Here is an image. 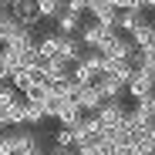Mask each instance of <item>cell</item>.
Returning <instances> with one entry per match:
<instances>
[{"label": "cell", "instance_id": "1", "mask_svg": "<svg viewBox=\"0 0 155 155\" xmlns=\"http://www.w3.org/2000/svg\"><path fill=\"white\" fill-rule=\"evenodd\" d=\"M71 74H74L78 84H98L101 78H105V58H101L98 51H88V54L71 68Z\"/></svg>", "mask_w": 155, "mask_h": 155}, {"label": "cell", "instance_id": "2", "mask_svg": "<svg viewBox=\"0 0 155 155\" xmlns=\"http://www.w3.org/2000/svg\"><path fill=\"white\" fill-rule=\"evenodd\" d=\"M135 44H132V37L128 34H108L105 41H101V47H98V54L101 58H108V61H128V58H135Z\"/></svg>", "mask_w": 155, "mask_h": 155}, {"label": "cell", "instance_id": "3", "mask_svg": "<svg viewBox=\"0 0 155 155\" xmlns=\"http://www.w3.org/2000/svg\"><path fill=\"white\" fill-rule=\"evenodd\" d=\"M98 121H101V128H118V125H125V118H128V108L121 105V98H115V101H105L98 111Z\"/></svg>", "mask_w": 155, "mask_h": 155}, {"label": "cell", "instance_id": "4", "mask_svg": "<svg viewBox=\"0 0 155 155\" xmlns=\"http://www.w3.org/2000/svg\"><path fill=\"white\" fill-rule=\"evenodd\" d=\"M74 101H78V108H81L84 115H94L101 105H105V94H101V88H98V84H78Z\"/></svg>", "mask_w": 155, "mask_h": 155}, {"label": "cell", "instance_id": "5", "mask_svg": "<svg viewBox=\"0 0 155 155\" xmlns=\"http://www.w3.org/2000/svg\"><path fill=\"white\" fill-rule=\"evenodd\" d=\"M10 14H14V20H17V24H24V27H31V31H37V24H41L37 0H14Z\"/></svg>", "mask_w": 155, "mask_h": 155}, {"label": "cell", "instance_id": "6", "mask_svg": "<svg viewBox=\"0 0 155 155\" xmlns=\"http://www.w3.org/2000/svg\"><path fill=\"white\" fill-rule=\"evenodd\" d=\"M148 17L142 14V7H128V10H118V20H115V31L118 34H135Z\"/></svg>", "mask_w": 155, "mask_h": 155}, {"label": "cell", "instance_id": "7", "mask_svg": "<svg viewBox=\"0 0 155 155\" xmlns=\"http://www.w3.org/2000/svg\"><path fill=\"white\" fill-rule=\"evenodd\" d=\"M84 54H88V51H84V44H81V41H78V34H74V37L61 34V41H58V58H61V61H68V64H78Z\"/></svg>", "mask_w": 155, "mask_h": 155}, {"label": "cell", "instance_id": "8", "mask_svg": "<svg viewBox=\"0 0 155 155\" xmlns=\"http://www.w3.org/2000/svg\"><path fill=\"white\" fill-rule=\"evenodd\" d=\"M81 118H84V111L78 108V101H74V98H64V101H58V115H54V121H58V125H64V128H74Z\"/></svg>", "mask_w": 155, "mask_h": 155}, {"label": "cell", "instance_id": "9", "mask_svg": "<svg viewBox=\"0 0 155 155\" xmlns=\"http://www.w3.org/2000/svg\"><path fill=\"white\" fill-rule=\"evenodd\" d=\"M108 34H115V31H105L101 24H84V27L78 31V41L84 44V51H98V47H101V41H105Z\"/></svg>", "mask_w": 155, "mask_h": 155}, {"label": "cell", "instance_id": "10", "mask_svg": "<svg viewBox=\"0 0 155 155\" xmlns=\"http://www.w3.org/2000/svg\"><path fill=\"white\" fill-rule=\"evenodd\" d=\"M125 91L132 94L135 101H145V98H148V94L155 91V84H152V78H145L142 71H135L132 78H128V84H125Z\"/></svg>", "mask_w": 155, "mask_h": 155}, {"label": "cell", "instance_id": "11", "mask_svg": "<svg viewBox=\"0 0 155 155\" xmlns=\"http://www.w3.org/2000/svg\"><path fill=\"white\" fill-rule=\"evenodd\" d=\"M152 121H155V115H152V108L145 105V101H138V105L128 111V125H132V128H138V132H148V128H152Z\"/></svg>", "mask_w": 155, "mask_h": 155}, {"label": "cell", "instance_id": "12", "mask_svg": "<svg viewBox=\"0 0 155 155\" xmlns=\"http://www.w3.org/2000/svg\"><path fill=\"white\" fill-rule=\"evenodd\" d=\"M4 118H7V128H24L27 125V101H24V94L4 111Z\"/></svg>", "mask_w": 155, "mask_h": 155}, {"label": "cell", "instance_id": "13", "mask_svg": "<svg viewBox=\"0 0 155 155\" xmlns=\"http://www.w3.org/2000/svg\"><path fill=\"white\" fill-rule=\"evenodd\" d=\"M54 24H58V34H68V37H74L78 31L84 27V17H81V14H71V10H64V14L54 20Z\"/></svg>", "mask_w": 155, "mask_h": 155}, {"label": "cell", "instance_id": "14", "mask_svg": "<svg viewBox=\"0 0 155 155\" xmlns=\"http://www.w3.org/2000/svg\"><path fill=\"white\" fill-rule=\"evenodd\" d=\"M98 88H101V94H105V101H115V98L125 94V81L115 78V74H105V78L98 81Z\"/></svg>", "mask_w": 155, "mask_h": 155}, {"label": "cell", "instance_id": "15", "mask_svg": "<svg viewBox=\"0 0 155 155\" xmlns=\"http://www.w3.org/2000/svg\"><path fill=\"white\" fill-rule=\"evenodd\" d=\"M128 37H132V44H135V47H155V24H152V20H145L142 27H138L135 34H128Z\"/></svg>", "mask_w": 155, "mask_h": 155}, {"label": "cell", "instance_id": "16", "mask_svg": "<svg viewBox=\"0 0 155 155\" xmlns=\"http://www.w3.org/2000/svg\"><path fill=\"white\" fill-rule=\"evenodd\" d=\"M37 14L41 20H58L64 14V0H37Z\"/></svg>", "mask_w": 155, "mask_h": 155}, {"label": "cell", "instance_id": "17", "mask_svg": "<svg viewBox=\"0 0 155 155\" xmlns=\"http://www.w3.org/2000/svg\"><path fill=\"white\" fill-rule=\"evenodd\" d=\"M58 41H61L58 31H54V34H47V37H41V41H37V58H44V61L58 58Z\"/></svg>", "mask_w": 155, "mask_h": 155}, {"label": "cell", "instance_id": "18", "mask_svg": "<svg viewBox=\"0 0 155 155\" xmlns=\"http://www.w3.org/2000/svg\"><path fill=\"white\" fill-rule=\"evenodd\" d=\"M14 31H17V20H14V14H10V10H0V47H4V44L14 37Z\"/></svg>", "mask_w": 155, "mask_h": 155}, {"label": "cell", "instance_id": "19", "mask_svg": "<svg viewBox=\"0 0 155 155\" xmlns=\"http://www.w3.org/2000/svg\"><path fill=\"white\" fill-rule=\"evenodd\" d=\"M20 98V91L10 84V81H0V111H7L10 105H14V101Z\"/></svg>", "mask_w": 155, "mask_h": 155}, {"label": "cell", "instance_id": "20", "mask_svg": "<svg viewBox=\"0 0 155 155\" xmlns=\"http://www.w3.org/2000/svg\"><path fill=\"white\" fill-rule=\"evenodd\" d=\"M54 145H58V148H74V128L58 125V132H54Z\"/></svg>", "mask_w": 155, "mask_h": 155}, {"label": "cell", "instance_id": "21", "mask_svg": "<svg viewBox=\"0 0 155 155\" xmlns=\"http://www.w3.org/2000/svg\"><path fill=\"white\" fill-rule=\"evenodd\" d=\"M17 68H14V61L4 54V51H0V81H10V74H14Z\"/></svg>", "mask_w": 155, "mask_h": 155}, {"label": "cell", "instance_id": "22", "mask_svg": "<svg viewBox=\"0 0 155 155\" xmlns=\"http://www.w3.org/2000/svg\"><path fill=\"white\" fill-rule=\"evenodd\" d=\"M64 10H71V14H88V0H64Z\"/></svg>", "mask_w": 155, "mask_h": 155}, {"label": "cell", "instance_id": "23", "mask_svg": "<svg viewBox=\"0 0 155 155\" xmlns=\"http://www.w3.org/2000/svg\"><path fill=\"white\" fill-rule=\"evenodd\" d=\"M41 121H47L44 111H41L37 105H27V128H31V125H41Z\"/></svg>", "mask_w": 155, "mask_h": 155}, {"label": "cell", "instance_id": "24", "mask_svg": "<svg viewBox=\"0 0 155 155\" xmlns=\"http://www.w3.org/2000/svg\"><path fill=\"white\" fill-rule=\"evenodd\" d=\"M51 155H78V152H74V148H58V145H54V152H51Z\"/></svg>", "mask_w": 155, "mask_h": 155}, {"label": "cell", "instance_id": "25", "mask_svg": "<svg viewBox=\"0 0 155 155\" xmlns=\"http://www.w3.org/2000/svg\"><path fill=\"white\" fill-rule=\"evenodd\" d=\"M142 4V10H155V0H138Z\"/></svg>", "mask_w": 155, "mask_h": 155}, {"label": "cell", "instance_id": "26", "mask_svg": "<svg viewBox=\"0 0 155 155\" xmlns=\"http://www.w3.org/2000/svg\"><path fill=\"white\" fill-rule=\"evenodd\" d=\"M145 105H148V108H152V115H155V91H152V94L145 98Z\"/></svg>", "mask_w": 155, "mask_h": 155}, {"label": "cell", "instance_id": "27", "mask_svg": "<svg viewBox=\"0 0 155 155\" xmlns=\"http://www.w3.org/2000/svg\"><path fill=\"white\" fill-rule=\"evenodd\" d=\"M148 138H152V145H155V121H152V128H148Z\"/></svg>", "mask_w": 155, "mask_h": 155}, {"label": "cell", "instance_id": "28", "mask_svg": "<svg viewBox=\"0 0 155 155\" xmlns=\"http://www.w3.org/2000/svg\"><path fill=\"white\" fill-rule=\"evenodd\" d=\"M24 155H47V152H41V148H31V152H24Z\"/></svg>", "mask_w": 155, "mask_h": 155}, {"label": "cell", "instance_id": "29", "mask_svg": "<svg viewBox=\"0 0 155 155\" xmlns=\"http://www.w3.org/2000/svg\"><path fill=\"white\" fill-rule=\"evenodd\" d=\"M152 84H155V78H152Z\"/></svg>", "mask_w": 155, "mask_h": 155}]
</instances>
